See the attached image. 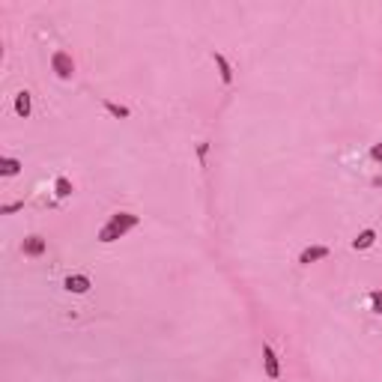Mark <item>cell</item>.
<instances>
[{"label": "cell", "mask_w": 382, "mask_h": 382, "mask_svg": "<svg viewBox=\"0 0 382 382\" xmlns=\"http://www.w3.org/2000/svg\"><path fill=\"white\" fill-rule=\"evenodd\" d=\"M263 368H266V376L269 379H278L281 376V365H278V356H275V350L269 347H263Z\"/></svg>", "instance_id": "3"}, {"label": "cell", "mask_w": 382, "mask_h": 382, "mask_svg": "<svg viewBox=\"0 0 382 382\" xmlns=\"http://www.w3.org/2000/svg\"><path fill=\"white\" fill-rule=\"evenodd\" d=\"M54 188H57V197H69V194H72V183H69L66 177H60V179H57V185H54Z\"/></svg>", "instance_id": "12"}, {"label": "cell", "mask_w": 382, "mask_h": 382, "mask_svg": "<svg viewBox=\"0 0 382 382\" xmlns=\"http://www.w3.org/2000/svg\"><path fill=\"white\" fill-rule=\"evenodd\" d=\"M374 242H376V230H361L356 239H352V248H356V251H368Z\"/></svg>", "instance_id": "8"}, {"label": "cell", "mask_w": 382, "mask_h": 382, "mask_svg": "<svg viewBox=\"0 0 382 382\" xmlns=\"http://www.w3.org/2000/svg\"><path fill=\"white\" fill-rule=\"evenodd\" d=\"M30 111H33V105H30V93H27V90H21V93L15 96V114L18 117H30Z\"/></svg>", "instance_id": "7"}, {"label": "cell", "mask_w": 382, "mask_h": 382, "mask_svg": "<svg viewBox=\"0 0 382 382\" xmlns=\"http://www.w3.org/2000/svg\"><path fill=\"white\" fill-rule=\"evenodd\" d=\"M141 224V218L138 215H132V212H117L108 218V224L99 230V242H117V239H123L129 230H134V227Z\"/></svg>", "instance_id": "1"}, {"label": "cell", "mask_w": 382, "mask_h": 382, "mask_svg": "<svg viewBox=\"0 0 382 382\" xmlns=\"http://www.w3.org/2000/svg\"><path fill=\"white\" fill-rule=\"evenodd\" d=\"M51 69L57 72L60 78H72V75H75V60H72L66 51H57L51 57Z\"/></svg>", "instance_id": "2"}, {"label": "cell", "mask_w": 382, "mask_h": 382, "mask_svg": "<svg viewBox=\"0 0 382 382\" xmlns=\"http://www.w3.org/2000/svg\"><path fill=\"white\" fill-rule=\"evenodd\" d=\"M24 254H27V257H39V254H45V239H42V236H27V239H24Z\"/></svg>", "instance_id": "6"}, {"label": "cell", "mask_w": 382, "mask_h": 382, "mask_svg": "<svg viewBox=\"0 0 382 382\" xmlns=\"http://www.w3.org/2000/svg\"><path fill=\"white\" fill-rule=\"evenodd\" d=\"M15 174H21V161L9 156L0 159V177H15Z\"/></svg>", "instance_id": "9"}, {"label": "cell", "mask_w": 382, "mask_h": 382, "mask_svg": "<svg viewBox=\"0 0 382 382\" xmlns=\"http://www.w3.org/2000/svg\"><path fill=\"white\" fill-rule=\"evenodd\" d=\"M18 209H24V200H18V203H6V206H0V212H3V215H12V212H18Z\"/></svg>", "instance_id": "14"}, {"label": "cell", "mask_w": 382, "mask_h": 382, "mask_svg": "<svg viewBox=\"0 0 382 382\" xmlns=\"http://www.w3.org/2000/svg\"><path fill=\"white\" fill-rule=\"evenodd\" d=\"M370 308H374L376 314H382V290H374V293H370Z\"/></svg>", "instance_id": "13"}, {"label": "cell", "mask_w": 382, "mask_h": 382, "mask_svg": "<svg viewBox=\"0 0 382 382\" xmlns=\"http://www.w3.org/2000/svg\"><path fill=\"white\" fill-rule=\"evenodd\" d=\"M212 60H215L218 72H221V81H224V84H230V81H233V69H230V63H227V57H224V54H212Z\"/></svg>", "instance_id": "10"}, {"label": "cell", "mask_w": 382, "mask_h": 382, "mask_svg": "<svg viewBox=\"0 0 382 382\" xmlns=\"http://www.w3.org/2000/svg\"><path fill=\"white\" fill-rule=\"evenodd\" d=\"M63 287H66L69 293H75V296H84L93 284H90V278H87V275H69L66 281H63Z\"/></svg>", "instance_id": "5"}, {"label": "cell", "mask_w": 382, "mask_h": 382, "mask_svg": "<svg viewBox=\"0 0 382 382\" xmlns=\"http://www.w3.org/2000/svg\"><path fill=\"white\" fill-rule=\"evenodd\" d=\"M370 156H374L376 161H382V143H376V147H374V150H370Z\"/></svg>", "instance_id": "15"}, {"label": "cell", "mask_w": 382, "mask_h": 382, "mask_svg": "<svg viewBox=\"0 0 382 382\" xmlns=\"http://www.w3.org/2000/svg\"><path fill=\"white\" fill-rule=\"evenodd\" d=\"M105 111H108V114H114V117H123V120L132 114L129 108H123V105H114V102H105Z\"/></svg>", "instance_id": "11"}, {"label": "cell", "mask_w": 382, "mask_h": 382, "mask_svg": "<svg viewBox=\"0 0 382 382\" xmlns=\"http://www.w3.org/2000/svg\"><path fill=\"white\" fill-rule=\"evenodd\" d=\"M325 257H329V248H325V245H311V248H305L299 254V263H302V266H311V263L325 260Z\"/></svg>", "instance_id": "4"}]
</instances>
